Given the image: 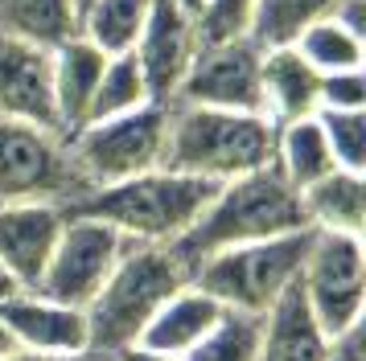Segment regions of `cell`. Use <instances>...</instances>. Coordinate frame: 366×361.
<instances>
[{
    "label": "cell",
    "mask_w": 366,
    "mask_h": 361,
    "mask_svg": "<svg viewBox=\"0 0 366 361\" xmlns=\"http://www.w3.org/2000/svg\"><path fill=\"white\" fill-rule=\"evenodd\" d=\"M305 226V210H300V193L267 164L255 173H243L234 180H222L214 197L206 201L198 222L185 230L173 243L177 259L194 271L206 255H218L227 246L243 243H264L276 234H292Z\"/></svg>",
    "instance_id": "cell-1"
},
{
    "label": "cell",
    "mask_w": 366,
    "mask_h": 361,
    "mask_svg": "<svg viewBox=\"0 0 366 361\" xmlns=\"http://www.w3.org/2000/svg\"><path fill=\"white\" fill-rule=\"evenodd\" d=\"M272 144H276V123L259 111H218V107L169 103L161 168L222 185L243 173L267 168Z\"/></svg>",
    "instance_id": "cell-2"
},
{
    "label": "cell",
    "mask_w": 366,
    "mask_h": 361,
    "mask_svg": "<svg viewBox=\"0 0 366 361\" xmlns=\"http://www.w3.org/2000/svg\"><path fill=\"white\" fill-rule=\"evenodd\" d=\"M214 189H218L214 180L185 177V173H173V168H149L140 177L83 193L66 213L99 218L112 230H119L128 243L173 246L198 222V213L206 210Z\"/></svg>",
    "instance_id": "cell-3"
},
{
    "label": "cell",
    "mask_w": 366,
    "mask_h": 361,
    "mask_svg": "<svg viewBox=\"0 0 366 361\" xmlns=\"http://www.w3.org/2000/svg\"><path fill=\"white\" fill-rule=\"evenodd\" d=\"M189 283V267L177 259L173 246L132 243L119 255L116 271L107 275L99 295L86 304V332L91 349L116 357L124 349L140 345V332L149 328L157 308L173 292Z\"/></svg>",
    "instance_id": "cell-4"
},
{
    "label": "cell",
    "mask_w": 366,
    "mask_h": 361,
    "mask_svg": "<svg viewBox=\"0 0 366 361\" xmlns=\"http://www.w3.org/2000/svg\"><path fill=\"white\" fill-rule=\"evenodd\" d=\"M309 234L313 230H292V234H276V238H264V243L227 246L218 255H206L189 271V283L202 288L206 295H214L222 308L264 316L300 279Z\"/></svg>",
    "instance_id": "cell-5"
},
{
    "label": "cell",
    "mask_w": 366,
    "mask_h": 361,
    "mask_svg": "<svg viewBox=\"0 0 366 361\" xmlns=\"http://www.w3.org/2000/svg\"><path fill=\"white\" fill-rule=\"evenodd\" d=\"M165 131H169V103H144L128 115L91 119L66 136V152L74 173L83 177L86 193L116 185V180L140 177L165 161Z\"/></svg>",
    "instance_id": "cell-6"
},
{
    "label": "cell",
    "mask_w": 366,
    "mask_h": 361,
    "mask_svg": "<svg viewBox=\"0 0 366 361\" xmlns=\"http://www.w3.org/2000/svg\"><path fill=\"white\" fill-rule=\"evenodd\" d=\"M305 304L313 312L321 332L337 341L342 332L362 325L366 312V246L362 234H333L313 230L309 250L297 279Z\"/></svg>",
    "instance_id": "cell-7"
},
{
    "label": "cell",
    "mask_w": 366,
    "mask_h": 361,
    "mask_svg": "<svg viewBox=\"0 0 366 361\" xmlns=\"http://www.w3.org/2000/svg\"><path fill=\"white\" fill-rule=\"evenodd\" d=\"M86 193L66 152V136L0 115V205L4 201H54L74 205Z\"/></svg>",
    "instance_id": "cell-8"
},
{
    "label": "cell",
    "mask_w": 366,
    "mask_h": 361,
    "mask_svg": "<svg viewBox=\"0 0 366 361\" xmlns=\"http://www.w3.org/2000/svg\"><path fill=\"white\" fill-rule=\"evenodd\" d=\"M128 238L112 230L99 218H83V213H66V226L54 243V255L46 263V271L37 279L34 292L50 295L58 304L83 308L99 295V288L107 283V275L116 271L119 255L128 250Z\"/></svg>",
    "instance_id": "cell-9"
},
{
    "label": "cell",
    "mask_w": 366,
    "mask_h": 361,
    "mask_svg": "<svg viewBox=\"0 0 366 361\" xmlns=\"http://www.w3.org/2000/svg\"><path fill=\"white\" fill-rule=\"evenodd\" d=\"M259 58L264 46L251 37H227V41H202L194 62L185 70L173 103L189 107H218V111H259Z\"/></svg>",
    "instance_id": "cell-10"
},
{
    "label": "cell",
    "mask_w": 366,
    "mask_h": 361,
    "mask_svg": "<svg viewBox=\"0 0 366 361\" xmlns=\"http://www.w3.org/2000/svg\"><path fill=\"white\" fill-rule=\"evenodd\" d=\"M198 46H202L198 16L185 13L177 0H152L149 21H144V29H140L132 46L136 62L144 70V82H149L152 103H173Z\"/></svg>",
    "instance_id": "cell-11"
},
{
    "label": "cell",
    "mask_w": 366,
    "mask_h": 361,
    "mask_svg": "<svg viewBox=\"0 0 366 361\" xmlns=\"http://www.w3.org/2000/svg\"><path fill=\"white\" fill-rule=\"evenodd\" d=\"M66 226V205L54 201H4L0 205V267L21 292H34L54 243Z\"/></svg>",
    "instance_id": "cell-12"
},
{
    "label": "cell",
    "mask_w": 366,
    "mask_h": 361,
    "mask_svg": "<svg viewBox=\"0 0 366 361\" xmlns=\"http://www.w3.org/2000/svg\"><path fill=\"white\" fill-rule=\"evenodd\" d=\"M0 115L62 136L58 107H54L50 49L9 33H0Z\"/></svg>",
    "instance_id": "cell-13"
},
{
    "label": "cell",
    "mask_w": 366,
    "mask_h": 361,
    "mask_svg": "<svg viewBox=\"0 0 366 361\" xmlns=\"http://www.w3.org/2000/svg\"><path fill=\"white\" fill-rule=\"evenodd\" d=\"M0 325L9 328L17 349H29V353H79V349H91L86 312L58 304V300L41 292H17L9 300H0Z\"/></svg>",
    "instance_id": "cell-14"
},
{
    "label": "cell",
    "mask_w": 366,
    "mask_h": 361,
    "mask_svg": "<svg viewBox=\"0 0 366 361\" xmlns=\"http://www.w3.org/2000/svg\"><path fill=\"white\" fill-rule=\"evenodd\" d=\"M103 66H107V54L99 46H91L83 33H74L62 46L50 49L54 107H58V128H62V136H70L74 128L86 123V111H91V98H95Z\"/></svg>",
    "instance_id": "cell-15"
},
{
    "label": "cell",
    "mask_w": 366,
    "mask_h": 361,
    "mask_svg": "<svg viewBox=\"0 0 366 361\" xmlns=\"http://www.w3.org/2000/svg\"><path fill=\"white\" fill-rule=\"evenodd\" d=\"M321 74L297 54V46H264L259 58V98L272 123L317 115Z\"/></svg>",
    "instance_id": "cell-16"
},
{
    "label": "cell",
    "mask_w": 366,
    "mask_h": 361,
    "mask_svg": "<svg viewBox=\"0 0 366 361\" xmlns=\"http://www.w3.org/2000/svg\"><path fill=\"white\" fill-rule=\"evenodd\" d=\"M222 304L214 295H206L202 288L185 283L182 292H173L157 308V316L149 320V328L140 332V349L165 353V357H185L194 345L222 320Z\"/></svg>",
    "instance_id": "cell-17"
},
{
    "label": "cell",
    "mask_w": 366,
    "mask_h": 361,
    "mask_svg": "<svg viewBox=\"0 0 366 361\" xmlns=\"http://www.w3.org/2000/svg\"><path fill=\"white\" fill-rule=\"evenodd\" d=\"M259 361H330V337L313 320L297 283L264 312Z\"/></svg>",
    "instance_id": "cell-18"
},
{
    "label": "cell",
    "mask_w": 366,
    "mask_h": 361,
    "mask_svg": "<svg viewBox=\"0 0 366 361\" xmlns=\"http://www.w3.org/2000/svg\"><path fill=\"white\" fill-rule=\"evenodd\" d=\"M300 210L309 230L362 234L366 230V173L333 168L309 189H300Z\"/></svg>",
    "instance_id": "cell-19"
},
{
    "label": "cell",
    "mask_w": 366,
    "mask_h": 361,
    "mask_svg": "<svg viewBox=\"0 0 366 361\" xmlns=\"http://www.w3.org/2000/svg\"><path fill=\"white\" fill-rule=\"evenodd\" d=\"M272 168L280 173L292 189H309L313 180H321L325 173H333V152L325 144V131L317 123V115L305 119H288L276 123V144H272Z\"/></svg>",
    "instance_id": "cell-20"
},
{
    "label": "cell",
    "mask_w": 366,
    "mask_h": 361,
    "mask_svg": "<svg viewBox=\"0 0 366 361\" xmlns=\"http://www.w3.org/2000/svg\"><path fill=\"white\" fill-rule=\"evenodd\" d=\"M0 33L41 49L62 46L79 33V0H0Z\"/></svg>",
    "instance_id": "cell-21"
},
{
    "label": "cell",
    "mask_w": 366,
    "mask_h": 361,
    "mask_svg": "<svg viewBox=\"0 0 366 361\" xmlns=\"http://www.w3.org/2000/svg\"><path fill=\"white\" fill-rule=\"evenodd\" d=\"M292 46L317 74H342V70H362L366 66V33L342 25L333 13L309 21Z\"/></svg>",
    "instance_id": "cell-22"
},
{
    "label": "cell",
    "mask_w": 366,
    "mask_h": 361,
    "mask_svg": "<svg viewBox=\"0 0 366 361\" xmlns=\"http://www.w3.org/2000/svg\"><path fill=\"white\" fill-rule=\"evenodd\" d=\"M152 0H83L79 4V33L107 58L128 54L149 21Z\"/></svg>",
    "instance_id": "cell-23"
},
{
    "label": "cell",
    "mask_w": 366,
    "mask_h": 361,
    "mask_svg": "<svg viewBox=\"0 0 366 361\" xmlns=\"http://www.w3.org/2000/svg\"><path fill=\"white\" fill-rule=\"evenodd\" d=\"M152 103L149 82H144V70L136 62V54H112L107 66L99 74V86H95V98H91V111H86V123L91 119H112V115H128L136 107Z\"/></svg>",
    "instance_id": "cell-24"
},
{
    "label": "cell",
    "mask_w": 366,
    "mask_h": 361,
    "mask_svg": "<svg viewBox=\"0 0 366 361\" xmlns=\"http://www.w3.org/2000/svg\"><path fill=\"white\" fill-rule=\"evenodd\" d=\"M259 345H264V316L227 308L222 320L182 361H259Z\"/></svg>",
    "instance_id": "cell-25"
},
{
    "label": "cell",
    "mask_w": 366,
    "mask_h": 361,
    "mask_svg": "<svg viewBox=\"0 0 366 361\" xmlns=\"http://www.w3.org/2000/svg\"><path fill=\"white\" fill-rule=\"evenodd\" d=\"M333 0H255V16H251V41L255 46H292L297 33L325 16Z\"/></svg>",
    "instance_id": "cell-26"
},
{
    "label": "cell",
    "mask_w": 366,
    "mask_h": 361,
    "mask_svg": "<svg viewBox=\"0 0 366 361\" xmlns=\"http://www.w3.org/2000/svg\"><path fill=\"white\" fill-rule=\"evenodd\" d=\"M337 168L366 173V111H317Z\"/></svg>",
    "instance_id": "cell-27"
},
{
    "label": "cell",
    "mask_w": 366,
    "mask_h": 361,
    "mask_svg": "<svg viewBox=\"0 0 366 361\" xmlns=\"http://www.w3.org/2000/svg\"><path fill=\"white\" fill-rule=\"evenodd\" d=\"M255 0H206L198 13L202 41H227V37H247Z\"/></svg>",
    "instance_id": "cell-28"
},
{
    "label": "cell",
    "mask_w": 366,
    "mask_h": 361,
    "mask_svg": "<svg viewBox=\"0 0 366 361\" xmlns=\"http://www.w3.org/2000/svg\"><path fill=\"white\" fill-rule=\"evenodd\" d=\"M317 111H366V74L362 70L321 74Z\"/></svg>",
    "instance_id": "cell-29"
},
{
    "label": "cell",
    "mask_w": 366,
    "mask_h": 361,
    "mask_svg": "<svg viewBox=\"0 0 366 361\" xmlns=\"http://www.w3.org/2000/svg\"><path fill=\"white\" fill-rule=\"evenodd\" d=\"M362 332L366 328H350L342 332L337 341H330V361H366V349H362Z\"/></svg>",
    "instance_id": "cell-30"
},
{
    "label": "cell",
    "mask_w": 366,
    "mask_h": 361,
    "mask_svg": "<svg viewBox=\"0 0 366 361\" xmlns=\"http://www.w3.org/2000/svg\"><path fill=\"white\" fill-rule=\"evenodd\" d=\"M4 361H112L99 349H79V353H29V349H13Z\"/></svg>",
    "instance_id": "cell-31"
},
{
    "label": "cell",
    "mask_w": 366,
    "mask_h": 361,
    "mask_svg": "<svg viewBox=\"0 0 366 361\" xmlns=\"http://www.w3.org/2000/svg\"><path fill=\"white\" fill-rule=\"evenodd\" d=\"M112 361H182V357H165V353H152V349H140V345H132V349L116 353Z\"/></svg>",
    "instance_id": "cell-32"
},
{
    "label": "cell",
    "mask_w": 366,
    "mask_h": 361,
    "mask_svg": "<svg viewBox=\"0 0 366 361\" xmlns=\"http://www.w3.org/2000/svg\"><path fill=\"white\" fill-rule=\"evenodd\" d=\"M17 292H21V288L13 283V275H9V271L0 267V300H9V295H17Z\"/></svg>",
    "instance_id": "cell-33"
},
{
    "label": "cell",
    "mask_w": 366,
    "mask_h": 361,
    "mask_svg": "<svg viewBox=\"0 0 366 361\" xmlns=\"http://www.w3.org/2000/svg\"><path fill=\"white\" fill-rule=\"evenodd\" d=\"M13 349H17V345H13V337H9V328L0 325V361L9 357V353H13Z\"/></svg>",
    "instance_id": "cell-34"
},
{
    "label": "cell",
    "mask_w": 366,
    "mask_h": 361,
    "mask_svg": "<svg viewBox=\"0 0 366 361\" xmlns=\"http://www.w3.org/2000/svg\"><path fill=\"white\" fill-rule=\"evenodd\" d=\"M177 4H182L185 13H194V16H198V13H202V4H206V0H177Z\"/></svg>",
    "instance_id": "cell-35"
},
{
    "label": "cell",
    "mask_w": 366,
    "mask_h": 361,
    "mask_svg": "<svg viewBox=\"0 0 366 361\" xmlns=\"http://www.w3.org/2000/svg\"><path fill=\"white\" fill-rule=\"evenodd\" d=\"M79 4H83V0H79Z\"/></svg>",
    "instance_id": "cell-36"
}]
</instances>
